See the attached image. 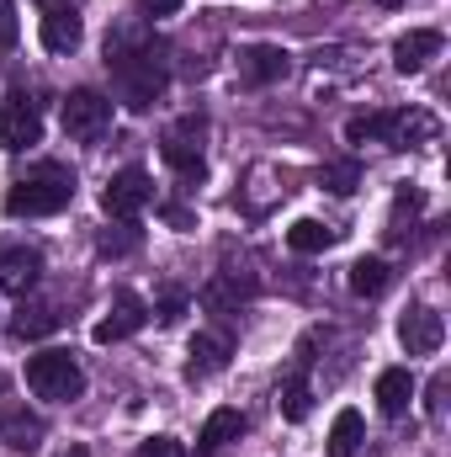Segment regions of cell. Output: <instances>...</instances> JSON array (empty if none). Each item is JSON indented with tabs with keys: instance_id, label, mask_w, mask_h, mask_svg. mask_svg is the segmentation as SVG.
Segmentation results:
<instances>
[{
	"instance_id": "17",
	"label": "cell",
	"mask_w": 451,
	"mask_h": 457,
	"mask_svg": "<svg viewBox=\"0 0 451 457\" xmlns=\"http://www.w3.org/2000/svg\"><path fill=\"white\" fill-rule=\"evenodd\" d=\"M409 404H414V378H409V367H388V372L377 378V410L398 420Z\"/></svg>"
},
{
	"instance_id": "8",
	"label": "cell",
	"mask_w": 451,
	"mask_h": 457,
	"mask_svg": "<svg viewBox=\"0 0 451 457\" xmlns=\"http://www.w3.org/2000/svg\"><path fill=\"white\" fill-rule=\"evenodd\" d=\"M202 138H208V122H202L197 112L181 117V122L165 133V144H160L165 165L181 170V176H202V170H208V160H202Z\"/></svg>"
},
{
	"instance_id": "14",
	"label": "cell",
	"mask_w": 451,
	"mask_h": 457,
	"mask_svg": "<svg viewBox=\"0 0 451 457\" xmlns=\"http://www.w3.org/2000/svg\"><path fill=\"white\" fill-rule=\"evenodd\" d=\"M228 356H234V341H228L224 330H202V336L192 341V361H186V378H192V383H202V378L224 372Z\"/></svg>"
},
{
	"instance_id": "4",
	"label": "cell",
	"mask_w": 451,
	"mask_h": 457,
	"mask_svg": "<svg viewBox=\"0 0 451 457\" xmlns=\"http://www.w3.org/2000/svg\"><path fill=\"white\" fill-rule=\"evenodd\" d=\"M27 388L37 399L70 404V399L86 394V372H80L75 351H37V356H27Z\"/></svg>"
},
{
	"instance_id": "18",
	"label": "cell",
	"mask_w": 451,
	"mask_h": 457,
	"mask_svg": "<svg viewBox=\"0 0 451 457\" xmlns=\"http://www.w3.org/2000/svg\"><path fill=\"white\" fill-rule=\"evenodd\" d=\"M255 293V277L250 271H218L208 287H202V303L208 309H234V303H244Z\"/></svg>"
},
{
	"instance_id": "7",
	"label": "cell",
	"mask_w": 451,
	"mask_h": 457,
	"mask_svg": "<svg viewBox=\"0 0 451 457\" xmlns=\"http://www.w3.org/2000/svg\"><path fill=\"white\" fill-rule=\"evenodd\" d=\"M107 128H112V102H107L102 91L80 86V91H70V96H64V133H70V138L96 144Z\"/></svg>"
},
{
	"instance_id": "23",
	"label": "cell",
	"mask_w": 451,
	"mask_h": 457,
	"mask_svg": "<svg viewBox=\"0 0 451 457\" xmlns=\"http://www.w3.org/2000/svg\"><path fill=\"white\" fill-rule=\"evenodd\" d=\"M287 245H292L298 255H319V250H330V245H335V228L319 224V219H298V224L287 228Z\"/></svg>"
},
{
	"instance_id": "9",
	"label": "cell",
	"mask_w": 451,
	"mask_h": 457,
	"mask_svg": "<svg viewBox=\"0 0 451 457\" xmlns=\"http://www.w3.org/2000/svg\"><path fill=\"white\" fill-rule=\"evenodd\" d=\"M144 320H149V303H144L133 287H117L112 303H107V314L96 320L91 336H96V345H117V341H127V336H138Z\"/></svg>"
},
{
	"instance_id": "28",
	"label": "cell",
	"mask_w": 451,
	"mask_h": 457,
	"mask_svg": "<svg viewBox=\"0 0 451 457\" xmlns=\"http://www.w3.org/2000/svg\"><path fill=\"white\" fill-rule=\"evenodd\" d=\"M138 457H186V447L176 436H149V442H138Z\"/></svg>"
},
{
	"instance_id": "22",
	"label": "cell",
	"mask_w": 451,
	"mask_h": 457,
	"mask_svg": "<svg viewBox=\"0 0 451 457\" xmlns=\"http://www.w3.org/2000/svg\"><path fill=\"white\" fill-rule=\"evenodd\" d=\"M308 410H314V394H308V367L298 361V367L287 372V383H282V415H287V420H308Z\"/></svg>"
},
{
	"instance_id": "33",
	"label": "cell",
	"mask_w": 451,
	"mask_h": 457,
	"mask_svg": "<svg viewBox=\"0 0 451 457\" xmlns=\"http://www.w3.org/2000/svg\"><path fill=\"white\" fill-rule=\"evenodd\" d=\"M59 457H91V453L86 447H70V453H59Z\"/></svg>"
},
{
	"instance_id": "21",
	"label": "cell",
	"mask_w": 451,
	"mask_h": 457,
	"mask_svg": "<svg viewBox=\"0 0 451 457\" xmlns=\"http://www.w3.org/2000/svg\"><path fill=\"white\" fill-rule=\"evenodd\" d=\"M350 293H356V298H382V293H388V261L361 255V261L350 266Z\"/></svg>"
},
{
	"instance_id": "16",
	"label": "cell",
	"mask_w": 451,
	"mask_h": 457,
	"mask_svg": "<svg viewBox=\"0 0 451 457\" xmlns=\"http://www.w3.org/2000/svg\"><path fill=\"white\" fill-rule=\"evenodd\" d=\"M80 37H86L80 11H43V48L48 54H75Z\"/></svg>"
},
{
	"instance_id": "10",
	"label": "cell",
	"mask_w": 451,
	"mask_h": 457,
	"mask_svg": "<svg viewBox=\"0 0 451 457\" xmlns=\"http://www.w3.org/2000/svg\"><path fill=\"white\" fill-rule=\"evenodd\" d=\"M292 70V59H287V48H276V43H250V48H239V80L244 86H271V80H282Z\"/></svg>"
},
{
	"instance_id": "19",
	"label": "cell",
	"mask_w": 451,
	"mask_h": 457,
	"mask_svg": "<svg viewBox=\"0 0 451 457\" xmlns=\"http://www.w3.org/2000/svg\"><path fill=\"white\" fill-rule=\"evenodd\" d=\"M239 431H244L239 410H213L208 426H202V436H197V447H202V457H213V453H224L228 442H239Z\"/></svg>"
},
{
	"instance_id": "29",
	"label": "cell",
	"mask_w": 451,
	"mask_h": 457,
	"mask_svg": "<svg viewBox=\"0 0 451 457\" xmlns=\"http://www.w3.org/2000/svg\"><path fill=\"white\" fill-rule=\"evenodd\" d=\"M138 11H144V16H176L181 0H138Z\"/></svg>"
},
{
	"instance_id": "1",
	"label": "cell",
	"mask_w": 451,
	"mask_h": 457,
	"mask_svg": "<svg viewBox=\"0 0 451 457\" xmlns=\"http://www.w3.org/2000/svg\"><path fill=\"white\" fill-rule=\"evenodd\" d=\"M107 70H112L117 102L127 112H149L165 86H170V59H165V43L144 37V32H117L107 43Z\"/></svg>"
},
{
	"instance_id": "6",
	"label": "cell",
	"mask_w": 451,
	"mask_h": 457,
	"mask_svg": "<svg viewBox=\"0 0 451 457\" xmlns=\"http://www.w3.org/2000/svg\"><path fill=\"white\" fill-rule=\"evenodd\" d=\"M149 203H154V181H149V170H138V165L117 170L112 181L102 187V208H107V219H122V224H133Z\"/></svg>"
},
{
	"instance_id": "15",
	"label": "cell",
	"mask_w": 451,
	"mask_h": 457,
	"mask_svg": "<svg viewBox=\"0 0 451 457\" xmlns=\"http://www.w3.org/2000/svg\"><path fill=\"white\" fill-rule=\"evenodd\" d=\"M0 436H5L11 453H37V442H43V415H32L27 404H5Z\"/></svg>"
},
{
	"instance_id": "26",
	"label": "cell",
	"mask_w": 451,
	"mask_h": 457,
	"mask_svg": "<svg viewBox=\"0 0 451 457\" xmlns=\"http://www.w3.org/2000/svg\"><path fill=\"white\" fill-rule=\"evenodd\" d=\"M154 314H160L165 325H176V320L186 314V293H181V287H165V293H160V309H154Z\"/></svg>"
},
{
	"instance_id": "13",
	"label": "cell",
	"mask_w": 451,
	"mask_h": 457,
	"mask_svg": "<svg viewBox=\"0 0 451 457\" xmlns=\"http://www.w3.org/2000/svg\"><path fill=\"white\" fill-rule=\"evenodd\" d=\"M441 32L436 27H414V32H404L398 43H393V64H398V75H420L436 54H441Z\"/></svg>"
},
{
	"instance_id": "20",
	"label": "cell",
	"mask_w": 451,
	"mask_h": 457,
	"mask_svg": "<svg viewBox=\"0 0 451 457\" xmlns=\"http://www.w3.org/2000/svg\"><path fill=\"white\" fill-rule=\"evenodd\" d=\"M48 330H59V314H53L48 303H27V298H21V309H16V320H11V336H16V341H37V336H48Z\"/></svg>"
},
{
	"instance_id": "5",
	"label": "cell",
	"mask_w": 451,
	"mask_h": 457,
	"mask_svg": "<svg viewBox=\"0 0 451 457\" xmlns=\"http://www.w3.org/2000/svg\"><path fill=\"white\" fill-rule=\"evenodd\" d=\"M37 138H43V112H37L32 91L11 86L5 102H0V149H5V154H21V149H32Z\"/></svg>"
},
{
	"instance_id": "27",
	"label": "cell",
	"mask_w": 451,
	"mask_h": 457,
	"mask_svg": "<svg viewBox=\"0 0 451 457\" xmlns=\"http://www.w3.org/2000/svg\"><path fill=\"white\" fill-rule=\"evenodd\" d=\"M21 21H16V0H0V48H16Z\"/></svg>"
},
{
	"instance_id": "30",
	"label": "cell",
	"mask_w": 451,
	"mask_h": 457,
	"mask_svg": "<svg viewBox=\"0 0 451 457\" xmlns=\"http://www.w3.org/2000/svg\"><path fill=\"white\" fill-rule=\"evenodd\" d=\"M441 394H447V378L430 383V415H441Z\"/></svg>"
},
{
	"instance_id": "24",
	"label": "cell",
	"mask_w": 451,
	"mask_h": 457,
	"mask_svg": "<svg viewBox=\"0 0 451 457\" xmlns=\"http://www.w3.org/2000/svg\"><path fill=\"white\" fill-rule=\"evenodd\" d=\"M356 447H361V415L340 410L335 426H330V457H356Z\"/></svg>"
},
{
	"instance_id": "11",
	"label": "cell",
	"mask_w": 451,
	"mask_h": 457,
	"mask_svg": "<svg viewBox=\"0 0 451 457\" xmlns=\"http://www.w3.org/2000/svg\"><path fill=\"white\" fill-rule=\"evenodd\" d=\"M398 341H404L409 356H430V351H441V341H447V320L436 309H409L398 320Z\"/></svg>"
},
{
	"instance_id": "2",
	"label": "cell",
	"mask_w": 451,
	"mask_h": 457,
	"mask_svg": "<svg viewBox=\"0 0 451 457\" xmlns=\"http://www.w3.org/2000/svg\"><path fill=\"white\" fill-rule=\"evenodd\" d=\"M70 203H75V170L59 165V160L32 165V170L5 192V213H11V219H48V213H64Z\"/></svg>"
},
{
	"instance_id": "32",
	"label": "cell",
	"mask_w": 451,
	"mask_h": 457,
	"mask_svg": "<svg viewBox=\"0 0 451 457\" xmlns=\"http://www.w3.org/2000/svg\"><path fill=\"white\" fill-rule=\"evenodd\" d=\"M43 11H80V0H37Z\"/></svg>"
},
{
	"instance_id": "25",
	"label": "cell",
	"mask_w": 451,
	"mask_h": 457,
	"mask_svg": "<svg viewBox=\"0 0 451 457\" xmlns=\"http://www.w3.org/2000/svg\"><path fill=\"white\" fill-rule=\"evenodd\" d=\"M319 181H324V187H330L335 197H350V192L361 187V165H356V160H330Z\"/></svg>"
},
{
	"instance_id": "3",
	"label": "cell",
	"mask_w": 451,
	"mask_h": 457,
	"mask_svg": "<svg viewBox=\"0 0 451 457\" xmlns=\"http://www.w3.org/2000/svg\"><path fill=\"white\" fill-rule=\"evenodd\" d=\"M345 138L361 144V138H377L388 149H414L425 138H436V117L430 112H372V117H350L345 122Z\"/></svg>"
},
{
	"instance_id": "34",
	"label": "cell",
	"mask_w": 451,
	"mask_h": 457,
	"mask_svg": "<svg viewBox=\"0 0 451 457\" xmlns=\"http://www.w3.org/2000/svg\"><path fill=\"white\" fill-rule=\"evenodd\" d=\"M377 5H404V0H377Z\"/></svg>"
},
{
	"instance_id": "31",
	"label": "cell",
	"mask_w": 451,
	"mask_h": 457,
	"mask_svg": "<svg viewBox=\"0 0 451 457\" xmlns=\"http://www.w3.org/2000/svg\"><path fill=\"white\" fill-rule=\"evenodd\" d=\"M165 219H170L176 228H192V213H186V208H165Z\"/></svg>"
},
{
	"instance_id": "12",
	"label": "cell",
	"mask_w": 451,
	"mask_h": 457,
	"mask_svg": "<svg viewBox=\"0 0 451 457\" xmlns=\"http://www.w3.org/2000/svg\"><path fill=\"white\" fill-rule=\"evenodd\" d=\"M37 277H43V255H37L32 245H11V250H0V287H5V293L27 298V293L37 287Z\"/></svg>"
}]
</instances>
